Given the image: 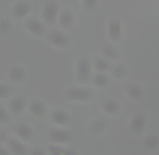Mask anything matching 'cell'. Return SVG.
Here are the masks:
<instances>
[{"mask_svg":"<svg viewBox=\"0 0 159 155\" xmlns=\"http://www.w3.org/2000/svg\"><path fill=\"white\" fill-rule=\"evenodd\" d=\"M6 145L12 155H28L30 148H27L26 143L24 141L20 140V139L8 138Z\"/></svg>","mask_w":159,"mask_h":155,"instance_id":"1","label":"cell"},{"mask_svg":"<svg viewBox=\"0 0 159 155\" xmlns=\"http://www.w3.org/2000/svg\"><path fill=\"white\" fill-rule=\"evenodd\" d=\"M14 134L16 136L17 139L20 140L24 141L25 143H30L33 141V137H34V134H33V130L30 126L27 125H19L16 127H14Z\"/></svg>","mask_w":159,"mask_h":155,"instance_id":"2","label":"cell"},{"mask_svg":"<svg viewBox=\"0 0 159 155\" xmlns=\"http://www.w3.org/2000/svg\"><path fill=\"white\" fill-rule=\"evenodd\" d=\"M48 139L53 143H63V142H66V140H68V138H66L64 135L60 134V132H57L50 134Z\"/></svg>","mask_w":159,"mask_h":155,"instance_id":"3","label":"cell"},{"mask_svg":"<svg viewBox=\"0 0 159 155\" xmlns=\"http://www.w3.org/2000/svg\"><path fill=\"white\" fill-rule=\"evenodd\" d=\"M28 155H47V154H46V150H43L39 145H35V147L30 149Z\"/></svg>","mask_w":159,"mask_h":155,"instance_id":"4","label":"cell"},{"mask_svg":"<svg viewBox=\"0 0 159 155\" xmlns=\"http://www.w3.org/2000/svg\"><path fill=\"white\" fill-rule=\"evenodd\" d=\"M0 155H12L9 151L8 148H4V145H0Z\"/></svg>","mask_w":159,"mask_h":155,"instance_id":"5","label":"cell"},{"mask_svg":"<svg viewBox=\"0 0 159 155\" xmlns=\"http://www.w3.org/2000/svg\"><path fill=\"white\" fill-rule=\"evenodd\" d=\"M7 141H8V138H7V137L4 136V134H2V132H0V145H6Z\"/></svg>","mask_w":159,"mask_h":155,"instance_id":"6","label":"cell"}]
</instances>
